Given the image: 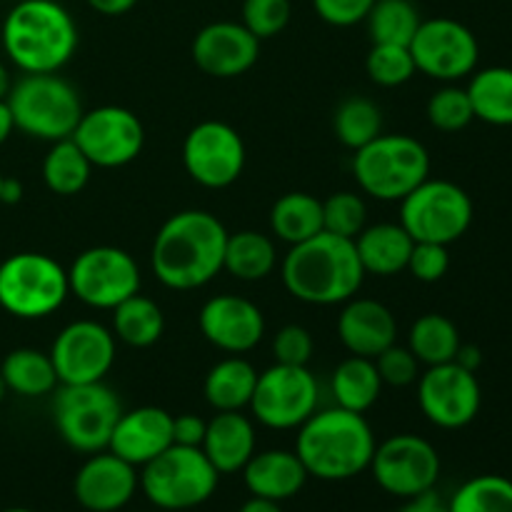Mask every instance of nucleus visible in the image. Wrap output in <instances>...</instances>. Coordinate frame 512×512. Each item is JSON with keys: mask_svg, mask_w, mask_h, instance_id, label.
Wrapping results in <instances>:
<instances>
[{"mask_svg": "<svg viewBox=\"0 0 512 512\" xmlns=\"http://www.w3.org/2000/svg\"><path fill=\"white\" fill-rule=\"evenodd\" d=\"M228 230L208 210L170 215L153 240L150 265L165 288L198 290L223 270Z\"/></svg>", "mask_w": 512, "mask_h": 512, "instance_id": "f257e3e1", "label": "nucleus"}, {"mask_svg": "<svg viewBox=\"0 0 512 512\" xmlns=\"http://www.w3.org/2000/svg\"><path fill=\"white\" fill-rule=\"evenodd\" d=\"M283 285L308 305H340L355 298L365 280L355 240L320 230L310 240L290 245L280 265Z\"/></svg>", "mask_w": 512, "mask_h": 512, "instance_id": "f03ea898", "label": "nucleus"}, {"mask_svg": "<svg viewBox=\"0 0 512 512\" xmlns=\"http://www.w3.org/2000/svg\"><path fill=\"white\" fill-rule=\"evenodd\" d=\"M375 435L363 413L345 408L315 410L298 428L295 453L308 475L320 480H350L370 468Z\"/></svg>", "mask_w": 512, "mask_h": 512, "instance_id": "7ed1b4c3", "label": "nucleus"}, {"mask_svg": "<svg viewBox=\"0 0 512 512\" xmlns=\"http://www.w3.org/2000/svg\"><path fill=\"white\" fill-rule=\"evenodd\" d=\"M0 43L23 73H58L78 48V25L58 0H20L5 15Z\"/></svg>", "mask_w": 512, "mask_h": 512, "instance_id": "20e7f679", "label": "nucleus"}, {"mask_svg": "<svg viewBox=\"0 0 512 512\" xmlns=\"http://www.w3.org/2000/svg\"><path fill=\"white\" fill-rule=\"evenodd\" d=\"M353 173L363 193L385 203H400L430 178V153L413 135L380 133L355 150Z\"/></svg>", "mask_w": 512, "mask_h": 512, "instance_id": "39448f33", "label": "nucleus"}, {"mask_svg": "<svg viewBox=\"0 0 512 512\" xmlns=\"http://www.w3.org/2000/svg\"><path fill=\"white\" fill-rule=\"evenodd\" d=\"M5 103L15 130L48 143L70 138L83 115L78 93L58 73H25L15 80Z\"/></svg>", "mask_w": 512, "mask_h": 512, "instance_id": "423d86ee", "label": "nucleus"}, {"mask_svg": "<svg viewBox=\"0 0 512 512\" xmlns=\"http://www.w3.org/2000/svg\"><path fill=\"white\" fill-rule=\"evenodd\" d=\"M140 488L145 498L163 512H180L203 505L218 488L220 473L200 448L170 445L143 465Z\"/></svg>", "mask_w": 512, "mask_h": 512, "instance_id": "0eeeda50", "label": "nucleus"}, {"mask_svg": "<svg viewBox=\"0 0 512 512\" xmlns=\"http://www.w3.org/2000/svg\"><path fill=\"white\" fill-rule=\"evenodd\" d=\"M68 295V270L50 255L15 253L0 263V308L13 318H48Z\"/></svg>", "mask_w": 512, "mask_h": 512, "instance_id": "6e6552de", "label": "nucleus"}, {"mask_svg": "<svg viewBox=\"0 0 512 512\" xmlns=\"http://www.w3.org/2000/svg\"><path fill=\"white\" fill-rule=\"evenodd\" d=\"M120 413H123L120 400L103 380L55 388V428L60 438L78 453L93 455L108 450Z\"/></svg>", "mask_w": 512, "mask_h": 512, "instance_id": "1a4fd4ad", "label": "nucleus"}, {"mask_svg": "<svg viewBox=\"0 0 512 512\" xmlns=\"http://www.w3.org/2000/svg\"><path fill=\"white\" fill-rule=\"evenodd\" d=\"M473 223V200L450 180L428 178L400 200V225L415 243L450 245Z\"/></svg>", "mask_w": 512, "mask_h": 512, "instance_id": "9d476101", "label": "nucleus"}, {"mask_svg": "<svg viewBox=\"0 0 512 512\" xmlns=\"http://www.w3.org/2000/svg\"><path fill=\"white\" fill-rule=\"evenodd\" d=\"M68 285L80 303L98 310H113L130 295L140 293V268L125 250L95 245L73 260Z\"/></svg>", "mask_w": 512, "mask_h": 512, "instance_id": "9b49d317", "label": "nucleus"}, {"mask_svg": "<svg viewBox=\"0 0 512 512\" xmlns=\"http://www.w3.org/2000/svg\"><path fill=\"white\" fill-rule=\"evenodd\" d=\"M318 408V380L308 368L275 363L258 373L253 410L255 420L270 430H295Z\"/></svg>", "mask_w": 512, "mask_h": 512, "instance_id": "f8f14e48", "label": "nucleus"}, {"mask_svg": "<svg viewBox=\"0 0 512 512\" xmlns=\"http://www.w3.org/2000/svg\"><path fill=\"white\" fill-rule=\"evenodd\" d=\"M385 493L395 498H415L435 490L440 478V455L420 435L400 433L375 445L370 468Z\"/></svg>", "mask_w": 512, "mask_h": 512, "instance_id": "ddd939ff", "label": "nucleus"}, {"mask_svg": "<svg viewBox=\"0 0 512 512\" xmlns=\"http://www.w3.org/2000/svg\"><path fill=\"white\" fill-rule=\"evenodd\" d=\"M408 48L418 73L443 80V83L473 75L480 60L475 33L453 18L423 20Z\"/></svg>", "mask_w": 512, "mask_h": 512, "instance_id": "4468645a", "label": "nucleus"}, {"mask_svg": "<svg viewBox=\"0 0 512 512\" xmlns=\"http://www.w3.org/2000/svg\"><path fill=\"white\" fill-rule=\"evenodd\" d=\"M70 138L93 168H123L143 150L145 130L133 110L103 105L80 115Z\"/></svg>", "mask_w": 512, "mask_h": 512, "instance_id": "2eb2a0df", "label": "nucleus"}, {"mask_svg": "<svg viewBox=\"0 0 512 512\" xmlns=\"http://www.w3.org/2000/svg\"><path fill=\"white\" fill-rule=\"evenodd\" d=\"M183 165L190 178L203 188H230L245 168L243 138L233 125L220 120L198 123L185 135Z\"/></svg>", "mask_w": 512, "mask_h": 512, "instance_id": "dca6fc26", "label": "nucleus"}, {"mask_svg": "<svg viewBox=\"0 0 512 512\" xmlns=\"http://www.w3.org/2000/svg\"><path fill=\"white\" fill-rule=\"evenodd\" d=\"M418 403L425 418L443 430H460L480 413L483 390L478 375L463 365H430L418 378Z\"/></svg>", "mask_w": 512, "mask_h": 512, "instance_id": "f3484780", "label": "nucleus"}, {"mask_svg": "<svg viewBox=\"0 0 512 512\" xmlns=\"http://www.w3.org/2000/svg\"><path fill=\"white\" fill-rule=\"evenodd\" d=\"M50 360L60 385L100 383L115 363V335L95 320H75L53 340Z\"/></svg>", "mask_w": 512, "mask_h": 512, "instance_id": "a211bd4d", "label": "nucleus"}, {"mask_svg": "<svg viewBox=\"0 0 512 512\" xmlns=\"http://www.w3.org/2000/svg\"><path fill=\"white\" fill-rule=\"evenodd\" d=\"M198 325L210 345L230 355L250 353L265 335V318L258 305L240 295H215L200 308Z\"/></svg>", "mask_w": 512, "mask_h": 512, "instance_id": "6ab92c4d", "label": "nucleus"}, {"mask_svg": "<svg viewBox=\"0 0 512 512\" xmlns=\"http://www.w3.org/2000/svg\"><path fill=\"white\" fill-rule=\"evenodd\" d=\"M140 478L135 465L125 463L115 453H93L75 473V500L90 512H115L133 500Z\"/></svg>", "mask_w": 512, "mask_h": 512, "instance_id": "aec40b11", "label": "nucleus"}, {"mask_svg": "<svg viewBox=\"0 0 512 512\" xmlns=\"http://www.w3.org/2000/svg\"><path fill=\"white\" fill-rule=\"evenodd\" d=\"M260 55V40L243 23H210L195 35L193 60L213 78H238L248 73Z\"/></svg>", "mask_w": 512, "mask_h": 512, "instance_id": "412c9836", "label": "nucleus"}, {"mask_svg": "<svg viewBox=\"0 0 512 512\" xmlns=\"http://www.w3.org/2000/svg\"><path fill=\"white\" fill-rule=\"evenodd\" d=\"M170 445H173V415L155 405H143L120 413L108 450L125 463L143 468Z\"/></svg>", "mask_w": 512, "mask_h": 512, "instance_id": "4be33fe9", "label": "nucleus"}, {"mask_svg": "<svg viewBox=\"0 0 512 512\" xmlns=\"http://www.w3.org/2000/svg\"><path fill=\"white\" fill-rule=\"evenodd\" d=\"M338 335L350 355L378 358L398 338V323L388 305L370 298H350L338 315Z\"/></svg>", "mask_w": 512, "mask_h": 512, "instance_id": "5701e85b", "label": "nucleus"}, {"mask_svg": "<svg viewBox=\"0 0 512 512\" xmlns=\"http://www.w3.org/2000/svg\"><path fill=\"white\" fill-rule=\"evenodd\" d=\"M200 450L220 475L238 473L255 455V428L240 410L215 413L208 420Z\"/></svg>", "mask_w": 512, "mask_h": 512, "instance_id": "b1692460", "label": "nucleus"}, {"mask_svg": "<svg viewBox=\"0 0 512 512\" xmlns=\"http://www.w3.org/2000/svg\"><path fill=\"white\" fill-rule=\"evenodd\" d=\"M308 470H305L303 460L298 453L290 450H265V453H255L243 468L245 488L255 498H268L280 503L303 490L305 480H308Z\"/></svg>", "mask_w": 512, "mask_h": 512, "instance_id": "393cba45", "label": "nucleus"}, {"mask_svg": "<svg viewBox=\"0 0 512 512\" xmlns=\"http://www.w3.org/2000/svg\"><path fill=\"white\" fill-rule=\"evenodd\" d=\"M413 245L415 240L400 223L370 225V228L360 230V235L355 238V250H358L365 275L370 273L380 275V278L408 270Z\"/></svg>", "mask_w": 512, "mask_h": 512, "instance_id": "a878e982", "label": "nucleus"}, {"mask_svg": "<svg viewBox=\"0 0 512 512\" xmlns=\"http://www.w3.org/2000/svg\"><path fill=\"white\" fill-rule=\"evenodd\" d=\"M255 383H258V370L240 355H230L215 363L205 375L203 393L215 413H230V410L250 408Z\"/></svg>", "mask_w": 512, "mask_h": 512, "instance_id": "bb28decb", "label": "nucleus"}, {"mask_svg": "<svg viewBox=\"0 0 512 512\" xmlns=\"http://www.w3.org/2000/svg\"><path fill=\"white\" fill-rule=\"evenodd\" d=\"M330 390H333L338 408L353 410V413H368L378 403L380 390H383V380H380L378 368H375V360L350 355L348 360H343L335 368Z\"/></svg>", "mask_w": 512, "mask_h": 512, "instance_id": "cd10ccee", "label": "nucleus"}, {"mask_svg": "<svg viewBox=\"0 0 512 512\" xmlns=\"http://www.w3.org/2000/svg\"><path fill=\"white\" fill-rule=\"evenodd\" d=\"M0 375L10 393L23 395V398L50 395L60 385L50 353L35 348H18L5 355Z\"/></svg>", "mask_w": 512, "mask_h": 512, "instance_id": "c85d7f7f", "label": "nucleus"}, {"mask_svg": "<svg viewBox=\"0 0 512 512\" xmlns=\"http://www.w3.org/2000/svg\"><path fill=\"white\" fill-rule=\"evenodd\" d=\"M275 263H278V250L270 235L255 233V230L228 235L223 270H228L233 278L245 280V283L265 280L275 270Z\"/></svg>", "mask_w": 512, "mask_h": 512, "instance_id": "c756f323", "label": "nucleus"}, {"mask_svg": "<svg viewBox=\"0 0 512 512\" xmlns=\"http://www.w3.org/2000/svg\"><path fill=\"white\" fill-rule=\"evenodd\" d=\"M270 228L283 243H305L323 230V200L310 193L280 195L270 210Z\"/></svg>", "mask_w": 512, "mask_h": 512, "instance_id": "7c9ffc66", "label": "nucleus"}, {"mask_svg": "<svg viewBox=\"0 0 512 512\" xmlns=\"http://www.w3.org/2000/svg\"><path fill=\"white\" fill-rule=\"evenodd\" d=\"M465 90L473 103L475 118L498 128L512 125V68L493 65L478 70Z\"/></svg>", "mask_w": 512, "mask_h": 512, "instance_id": "2f4dec72", "label": "nucleus"}, {"mask_svg": "<svg viewBox=\"0 0 512 512\" xmlns=\"http://www.w3.org/2000/svg\"><path fill=\"white\" fill-rule=\"evenodd\" d=\"M165 330L163 310L155 300L135 293L113 308V335L130 348H150Z\"/></svg>", "mask_w": 512, "mask_h": 512, "instance_id": "473e14b6", "label": "nucleus"}, {"mask_svg": "<svg viewBox=\"0 0 512 512\" xmlns=\"http://www.w3.org/2000/svg\"><path fill=\"white\" fill-rule=\"evenodd\" d=\"M460 333L450 318L440 313H425L410 325L408 348L418 358V363L443 365L453 363L460 350Z\"/></svg>", "mask_w": 512, "mask_h": 512, "instance_id": "72a5a7b5", "label": "nucleus"}, {"mask_svg": "<svg viewBox=\"0 0 512 512\" xmlns=\"http://www.w3.org/2000/svg\"><path fill=\"white\" fill-rule=\"evenodd\" d=\"M90 160L83 150L75 145L73 138H65L53 143L43 160V180L55 195H75L88 185L90 180Z\"/></svg>", "mask_w": 512, "mask_h": 512, "instance_id": "f704fd0d", "label": "nucleus"}, {"mask_svg": "<svg viewBox=\"0 0 512 512\" xmlns=\"http://www.w3.org/2000/svg\"><path fill=\"white\" fill-rule=\"evenodd\" d=\"M365 23L373 43L410 45L423 20L410 0H375Z\"/></svg>", "mask_w": 512, "mask_h": 512, "instance_id": "c9c22d12", "label": "nucleus"}, {"mask_svg": "<svg viewBox=\"0 0 512 512\" xmlns=\"http://www.w3.org/2000/svg\"><path fill=\"white\" fill-rule=\"evenodd\" d=\"M335 138L350 150H360L383 133V113L368 98H348L333 115Z\"/></svg>", "mask_w": 512, "mask_h": 512, "instance_id": "e433bc0d", "label": "nucleus"}, {"mask_svg": "<svg viewBox=\"0 0 512 512\" xmlns=\"http://www.w3.org/2000/svg\"><path fill=\"white\" fill-rule=\"evenodd\" d=\"M450 512H512V480L503 475H478L455 490Z\"/></svg>", "mask_w": 512, "mask_h": 512, "instance_id": "4c0bfd02", "label": "nucleus"}, {"mask_svg": "<svg viewBox=\"0 0 512 512\" xmlns=\"http://www.w3.org/2000/svg\"><path fill=\"white\" fill-rule=\"evenodd\" d=\"M365 70H368V78L380 88H398L418 73L408 45L385 43H373L365 58Z\"/></svg>", "mask_w": 512, "mask_h": 512, "instance_id": "58836bf2", "label": "nucleus"}, {"mask_svg": "<svg viewBox=\"0 0 512 512\" xmlns=\"http://www.w3.org/2000/svg\"><path fill=\"white\" fill-rule=\"evenodd\" d=\"M428 120L433 128L443 133H458L468 128L475 120L468 90L458 85H445L438 93H433V98L428 100Z\"/></svg>", "mask_w": 512, "mask_h": 512, "instance_id": "ea45409f", "label": "nucleus"}, {"mask_svg": "<svg viewBox=\"0 0 512 512\" xmlns=\"http://www.w3.org/2000/svg\"><path fill=\"white\" fill-rule=\"evenodd\" d=\"M365 220H368L365 200L350 190H340L323 200V230L328 233L355 240L365 228Z\"/></svg>", "mask_w": 512, "mask_h": 512, "instance_id": "a19ab883", "label": "nucleus"}, {"mask_svg": "<svg viewBox=\"0 0 512 512\" xmlns=\"http://www.w3.org/2000/svg\"><path fill=\"white\" fill-rule=\"evenodd\" d=\"M290 0H245L243 3V25L258 40L275 38L283 33L290 23Z\"/></svg>", "mask_w": 512, "mask_h": 512, "instance_id": "79ce46f5", "label": "nucleus"}, {"mask_svg": "<svg viewBox=\"0 0 512 512\" xmlns=\"http://www.w3.org/2000/svg\"><path fill=\"white\" fill-rule=\"evenodd\" d=\"M373 360L383 385H390V388H408L420 378V363L408 345L393 343Z\"/></svg>", "mask_w": 512, "mask_h": 512, "instance_id": "37998d69", "label": "nucleus"}, {"mask_svg": "<svg viewBox=\"0 0 512 512\" xmlns=\"http://www.w3.org/2000/svg\"><path fill=\"white\" fill-rule=\"evenodd\" d=\"M275 363L280 365H298L308 368L310 355H313V335L303 325H285L275 333L273 340Z\"/></svg>", "mask_w": 512, "mask_h": 512, "instance_id": "c03bdc74", "label": "nucleus"}, {"mask_svg": "<svg viewBox=\"0 0 512 512\" xmlns=\"http://www.w3.org/2000/svg\"><path fill=\"white\" fill-rule=\"evenodd\" d=\"M450 268L448 245L438 243H415L410 253L408 270L420 283H438L445 278Z\"/></svg>", "mask_w": 512, "mask_h": 512, "instance_id": "a18cd8bd", "label": "nucleus"}, {"mask_svg": "<svg viewBox=\"0 0 512 512\" xmlns=\"http://www.w3.org/2000/svg\"><path fill=\"white\" fill-rule=\"evenodd\" d=\"M375 0H313L315 13L335 28H350L368 18Z\"/></svg>", "mask_w": 512, "mask_h": 512, "instance_id": "49530a36", "label": "nucleus"}, {"mask_svg": "<svg viewBox=\"0 0 512 512\" xmlns=\"http://www.w3.org/2000/svg\"><path fill=\"white\" fill-rule=\"evenodd\" d=\"M205 428H208V420H203L200 415H178V418H173V445L200 448L205 438Z\"/></svg>", "mask_w": 512, "mask_h": 512, "instance_id": "de8ad7c7", "label": "nucleus"}, {"mask_svg": "<svg viewBox=\"0 0 512 512\" xmlns=\"http://www.w3.org/2000/svg\"><path fill=\"white\" fill-rule=\"evenodd\" d=\"M395 512H450V508H448V503H445V500L435 493V490H428V493L408 498V503Z\"/></svg>", "mask_w": 512, "mask_h": 512, "instance_id": "09e8293b", "label": "nucleus"}, {"mask_svg": "<svg viewBox=\"0 0 512 512\" xmlns=\"http://www.w3.org/2000/svg\"><path fill=\"white\" fill-rule=\"evenodd\" d=\"M85 3H88L95 13L110 15V18H113V15H123L128 13V10H133L138 0H85Z\"/></svg>", "mask_w": 512, "mask_h": 512, "instance_id": "8fccbe9b", "label": "nucleus"}, {"mask_svg": "<svg viewBox=\"0 0 512 512\" xmlns=\"http://www.w3.org/2000/svg\"><path fill=\"white\" fill-rule=\"evenodd\" d=\"M455 363L463 365L470 373H478V368L483 365V353H480V348H475V345H460L458 355H455Z\"/></svg>", "mask_w": 512, "mask_h": 512, "instance_id": "3c124183", "label": "nucleus"}, {"mask_svg": "<svg viewBox=\"0 0 512 512\" xmlns=\"http://www.w3.org/2000/svg\"><path fill=\"white\" fill-rule=\"evenodd\" d=\"M20 198H23V183L18 178H5L3 175V183H0V203L15 205L20 203Z\"/></svg>", "mask_w": 512, "mask_h": 512, "instance_id": "603ef678", "label": "nucleus"}, {"mask_svg": "<svg viewBox=\"0 0 512 512\" xmlns=\"http://www.w3.org/2000/svg\"><path fill=\"white\" fill-rule=\"evenodd\" d=\"M240 512H283L280 510V505L275 503V500H268V498H250L245 500L243 508H240Z\"/></svg>", "mask_w": 512, "mask_h": 512, "instance_id": "864d4df0", "label": "nucleus"}, {"mask_svg": "<svg viewBox=\"0 0 512 512\" xmlns=\"http://www.w3.org/2000/svg\"><path fill=\"white\" fill-rule=\"evenodd\" d=\"M13 130H15L13 113H10V108L5 100H0V145H3L10 135H13Z\"/></svg>", "mask_w": 512, "mask_h": 512, "instance_id": "5fc2aeb1", "label": "nucleus"}, {"mask_svg": "<svg viewBox=\"0 0 512 512\" xmlns=\"http://www.w3.org/2000/svg\"><path fill=\"white\" fill-rule=\"evenodd\" d=\"M10 88H13V80H10V73L8 68H5L3 63H0V100L8 98Z\"/></svg>", "mask_w": 512, "mask_h": 512, "instance_id": "6e6d98bb", "label": "nucleus"}, {"mask_svg": "<svg viewBox=\"0 0 512 512\" xmlns=\"http://www.w3.org/2000/svg\"><path fill=\"white\" fill-rule=\"evenodd\" d=\"M10 390H8V385H5V380H3V375H0V403H3L5 400V395H8Z\"/></svg>", "mask_w": 512, "mask_h": 512, "instance_id": "4d7b16f0", "label": "nucleus"}, {"mask_svg": "<svg viewBox=\"0 0 512 512\" xmlns=\"http://www.w3.org/2000/svg\"><path fill=\"white\" fill-rule=\"evenodd\" d=\"M0 512H35V510H28V508H8V510H0Z\"/></svg>", "mask_w": 512, "mask_h": 512, "instance_id": "13d9d810", "label": "nucleus"}, {"mask_svg": "<svg viewBox=\"0 0 512 512\" xmlns=\"http://www.w3.org/2000/svg\"><path fill=\"white\" fill-rule=\"evenodd\" d=\"M0 183H3V173H0Z\"/></svg>", "mask_w": 512, "mask_h": 512, "instance_id": "bf43d9fd", "label": "nucleus"}]
</instances>
